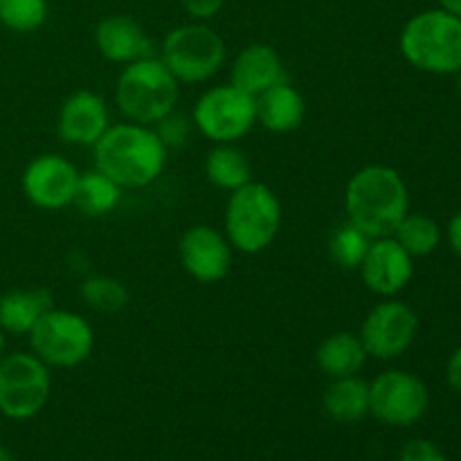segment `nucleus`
Returning a JSON list of instances; mask_svg holds the SVG:
<instances>
[{
    "label": "nucleus",
    "instance_id": "obj_10",
    "mask_svg": "<svg viewBox=\"0 0 461 461\" xmlns=\"http://www.w3.org/2000/svg\"><path fill=\"white\" fill-rule=\"evenodd\" d=\"M430 408L426 383L405 369H387L369 383V414L392 428H410Z\"/></svg>",
    "mask_w": 461,
    "mask_h": 461
},
{
    "label": "nucleus",
    "instance_id": "obj_18",
    "mask_svg": "<svg viewBox=\"0 0 461 461\" xmlns=\"http://www.w3.org/2000/svg\"><path fill=\"white\" fill-rule=\"evenodd\" d=\"M257 99V124L270 133H293L302 126L306 115V102L300 90L288 81L273 86Z\"/></svg>",
    "mask_w": 461,
    "mask_h": 461
},
{
    "label": "nucleus",
    "instance_id": "obj_31",
    "mask_svg": "<svg viewBox=\"0 0 461 461\" xmlns=\"http://www.w3.org/2000/svg\"><path fill=\"white\" fill-rule=\"evenodd\" d=\"M446 381L457 394H461V347L450 354L448 363H446Z\"/></svg>",
    "mask_w": 461,
    "mask_h": 461
},
{
    "label": "nucleus",
    "instance_id": "obj_9",
    "mask_svg": "<svg viewBox=\"0 0 461 461\" xmlns=\"http://www.w3.org/2000/svg\"><path fill=\"white\" fill-rule=\"evenodd\" d=\"M194 129L214 144H234L257 124V99L232 84L207 88L192 111Z\"/></svg>",
    "mask_w": 461,
    "mask_h": 461
},
{
    "label": "nucleus",
    "instance_id": "obj_13",
    "mask_svg": "<svg viewBox=\"0 0 461 461\" xmlns=\"http://www.w3.org/2000/svg\"><path fill=\"white\" fill-rule=\"evenodd\" d=\"M178 257L185 273L198 284L223 282L232 268V246L221 230L198 223L183 232Z\"/></svg>",
    "mask_w": 461,
    "mask_h": 461
},
{
    "label": "nucleus",
    "instance_id": "obj_21",
    "mask_svg": "<svg viewBox=\"0 0 461 461\" xmlns=\"http://www.w3.org/2000/svg\"><path fill=\"white\" fill-rule=\"evenodd\" d=\"M322 408L331 421L358 423L369 414V383L365 378H333L322 394Z\"/></svg>",
    "mask_w": 461,
    "mask_h": 461
},
{
    "label": "nucleus",
    "instance_id": "obj_7",
    "mask_svg": "<svg viewBox=\"0 0 461 461\" xmlns=\"http://www.w3.org/2000/svg\"><path fill=\"white\" fill-rule=\"evenodd\" d=\"M30 351L50 369H75L90 358L95 331L81 313L50 309L30 331Z\"/></svg>",
    "mask_w": 461,
    "mask_h": 461
},
{
    "label": "nucleus",
    "instance_id": "obj_29",
    "mask_svg": "<svg viewBox=\"0 0 461 461\" xmlns=\"http://www.w3.org/2000/svg\"><path fill=\"white\" fill-rule=\"evenodd\" d=\"M399 461H448L437 444L428 439H412L403 446Z\"/></svg>",
    "mask_w": 461,
    "mask_h": 461
},
{
    "label": "nucleus",
    "instance_id": "obj_26",
    "mask_svg": "<svg viewBox=\"0 0 461 461\" xmlns=\"http://www.w3.org/2000/svg\"><path fill=\"white\" fill-rule=\"evenodd\" d=\"M374 239L347 221L329 239V257L342 270H360Z\"/></svg>",
    "mask_w": 461,
    "mask_h": 461
},
{
    "label": "nucleus",
    "instance_id": "obj_5",
    "mask_svg": "<svg viewBox=\"0 0 461 461\" xmlns=\"http://www.w3.org/2000/svg\"><path fill=\"white\" fill-rule=\"evenodd\" d=\"M180 84L160 57L140 59L122 68L115 84L117 111L126 122L153 126L176 111Z\"/></svg>",
    "mask_w": 461,
    "mask_h": 461
},
{
    "label": "nucleus",
    "instance_id": "obj_23",
    "mask_svg": "<svg viewBox=\"0 0 461 461\" xmlns=\"http://www.w3.org/2000/svg\"><path fill=\"white\" fill-rule=\"evenodd\" d=\"M205 178L223 192H234L252 180L246 153L234 144H214L205 156Z\"/></svg>",
    "mask_w": 461,
    "mask_h": 461
},
{
    "label": "nucleus",
    "instance_id": "obj_20",
    "mask_svg": "<svg viewBox=\"0 0 461 461\" xmlns=\"http://www.w3.org/2000/svg\"><path fill=\"white\" fill-rule=\"evenodd\" d=\"M367 358L369 356L365 351L363 340L358 333L351 331L331 333L315 349V363H318L320 372L327 374L331 381L360 374Z\"/></svg>",
    "mask_w": 461,
    "mask_h": 461
},
{
    "label": "nucleus",
    "instance_id": "obj_6",
    "mask_svg": "<svg viewBox=\"0 0 461 461\" xmlns=\"http://www.w3.org/2000/svg\"><path fill=\"white\" fill-rule=\"evenodd\" d=\"M158 57L178 84H205L223 68L228 48L214 27L192 21L174 27L162 39Z\"/></svg>",
    "mask_w": 461,
    "mask_h": 461
},
{
    "label": "nucleus",
    "instance_id": "obj_28",
    "mask_svg": "<svg viewBox=\"0 0 461 461\" xmlns=\"http://www.w3.org/2000/svg\"><path fill=\"white\" fill-rule=\"evenodd\" d=\"M192 117L183 115L178 111H171L169 115H165L160 122L153 124V131L158 133L160 142L165 144L167 151H171V149H183L187 144L189 135H192Z\"/></svg>",
    "mask_w": 461,
    "mask_h": 461
},
{
    "label": "nucleus",
    "instance_id": "obj_22",
    "mask_svg": "<svg viewBox=\"0 0 461 461\" xmlns=\"http://www.w3.org/2000/svg\"><path fill=\"white\" fill-rule=\"evenodd\" d=\"M122 196H124V189L115 180L108 178L99 169H90L79 174L72 205L88 219H102L120 207Z\"/></svg>",
    "mask_w": 461,
    "mask_h": 461
},
{
    "label": "nucleus",
    "instance_id": "obj_1",
    "mask_svg": "<svg viewBox=\"0 0 461 461\" xmlns=\"http://www.w3.org/2000/svg\"><path fill=\"white\" fill-rule=\"evenodd\" d=\"M95 169L115 180L122 189H142L156 183L167 167L169 151L153 126L122 122L93 147Z\"/></svg>",
    "mask_w": 461,
    "mask_h": 461
},
{
    "label": "nucleus",
    "instance_id": "obj_3",
    "mask_svg": "<svg viewBox=\"0 0 461 461\" xmlns=\"http://www.w3.org/2000/svg\"><path fill=\"white\" fill-rule=\"evenodd\" d=\"M399 50L426 75L448 77L461 70V18L444 7L423 9L403 25Z\"/></svg>",
    "mask_w": 461,
    "mask_h": 461
},
{
    "label": "nucleus",
    "instance_id": "obj_11",
    "mask_svg": "<svg viewBox=\"0 0 461 461\" xmlns=\"http://www.w3.org/2000/svg\"><path fill=\"white\" fill-rule=\"evenodd\" d=\"M419 333V315L405 302L385 297L378 302L360 324V340L369 358H401L414 345Z\"/></svg>",
    "mask_w": 461,
    "mask_h": 461
},
{
    "label": "nucleus",
    "instance_id": "obj_2",
    "mask_svg": "<svg viewBox=\"0 0 461 461\" xmlns=\"http://www.w3.org/2000/svg\"><path fill=\"white\" fill-rule=\"evenodd\" d=\"M347 221L367 237H392L410 212V192L403 176L387 165H367L345 187Z\"/></svg>",
    "mask_w": 461,
    "mask_h": 461
},
{
    "label": "nucleus",
    "instance_id": "obj_25",
    "mask_svg": "<svg viewBox=\"0 0 461 461\" xmlns=\"http://www.w3.org/2000/svg\"><path fill=\"white\" fill-rule=\"evenodd\" d=\"M79 295L86 302V306L97 311V313H120L131 300L129 288L124 286V282L108 277V275L86 277L79 286Z\"/></svg>",
    "mask_w": 461,
    "mask_h": 461
},
{
    "label": "nucleus",
    "instance_id": "obj_33",
    "mask_svg": "<svg viewBox=\"0 0 461 461\" xmlns=\"http://www.w3.org/2000/svg\"><path fill=\"white\" fill-rule=\"evenodd\" d=\"M437 7H444L446 12L461 18V0H437Z\"/></svg>",
    "mask_w": 461,
    "mask_h": 461
},
{
    "label": "nucleus",
    "instance_id": "obj_14",
    "mask_svg": "<svg viewBox=\"0 0 461 461\" xmlns=\"http://www.w3.org/2000/svg\"><path fill=\"white\" fill-rule=\"evenodd\" d=\"M108 129L111 113L102 95L93 90H77L63 99L57 115V135L66 144L93 149Z\"/></svg>",
    "mask_w": 461,
    "mask_h": 461
},
{
    "label": "nucleus",
    "instance_id": "obj_24",
    "mask_svg": "<svg viewBox=\"0 0 461 461\" xmlns=\"http://www.w3.org/2000/svg\"><path fill=\"white\" fill-rule=\"evenodd\" d=\"M392 237L401 243V248L410 257L419 259V257L432 255L439 248L444 232H441L439 223L432 216L419 214V212H408Z\"/></svg>",
    "mask_w": 461,
    "mask_h": 461
},
{
    "label": "nucleus",
    "instance_id": "obj_12",
    "mask_svg": "<svg viewBox=\"0 0 461 461\" xmlns=\"http://www.w3.org/2000/svg\"><path fill=\"white\" fill-rule=\"evenodd\" d=\"M79 171L68 158L59 153H41L27 162L21 176L23 196L34 207L45 212H59L72 205Z\"/></svg>",
    "mask_w": 461,
    "mask_h": 461
},
{
    "label": "nucleus",
    "instance_id": "obj_15",
    "mask_svg": "<svg viewBox=\"0 0 461 461\" xmlns=\"http://www.w3.org/2000/svg\"><path fill=\"white\" fill-rule=\"evenodd\" d=\"M358 273L372 293L396 297L412 282L414 257H410L394 237L374 239Z\"/></svg>",
    "mask_w": 461,
    "mask_h": 461
},
{
    "label": "nucleus",
    "instance_id": "obj_35",
    "mask_svg": "<svg viewBox=\"0 0 461 461\" xmlns=\"http://www.w3.org/2000/svg\"><path fill=\"white\" fill-rule=\"evenodd\" d=\"M5 347H7V333H5L3 327H0V358L5 356Z\"/></svg>",
    "mask_w": 461,
    "mask_h": 461
},
{
    "label": "nucleus",
    "instance_id": "obj_27",
    "mask_svg": "<svg viewBox=\"0 0 461 461\" xmlns=\"http://www.w3.org/2000/svg\"><path fill=\"white\" fill-rule=\"evenodd\" d=\"M48 16V0H0V25L16 34H32L41 30Z\"/></svg>",
    "mask_w": 461,
    "mask_h": 461
},
{
    "label": "nucleus",
    "instance_id": "obj_19",
    "mask_svg": "<svg viewBox=\"0 0 461 461\" xmlns=\"http://www.w3.org/2000/svg\"><path fill=\"white\" fill-rule=\"evenodd\" d=\"M54 306L45 288H16L0 295V327L7 336H30L41 318Z\"/></svg>",
    "mask_w": 461,
    "mask_h": 461
},
{
    "label": "nucleus",
    "instance_id": "obj_30",
    "mask_svg": "<svg viewBox=\"0 0 461 461\" xmlns=\"http://www.w3.org/2000/svg\"><path fill=\"white\" fill-rule=\"evenodd\" d=\"M183 12L187 14L192 21L207 23L225 7V0H178Z\"/></svg>",
    "mask_w": 461,
    "mask_h": 461
},
{
    "label": "nucleus",
    "instance_id": "obj_17",
    "mask_svg": "<svg viewBox=\"0 0 461 461\" xmlns=\"http://www.w3.org/2000/svg\"><path fill=\"white\" fill-rule=\"evenodd\" d=\"M282 81H286V66L270 43L246 45L230 66V84L252 97H259Z\"/></svg>",
    "mask_w": 461,
    "mask_h": 461
},
{
    "label": "nucleus",
    "instance_id": "obj_36",
    "mask_svg": "<svg viewBox=\"0 0 461 461\" xmlns=\"http://www.w3.org/2000/svg\"><path fill=\"white\" fill-rule=\"evenodd\" d=\"M455 77H457V95H459V99H461V70Z\"/></svg>",
    "mask_w": 461,
    "mask_h": 461
},
{
    "label": "nucleus",
    "instance_id": "obj_16",
    "mask_svg": "<svg viewBox=\"0 0 461 461\" xmlns=\"http://www.w3.org/2000/svg\"><path fill=\"white\" fill-rule=\"evenodd\" d=\"M95 48L106 61L129 66L140 59L156 57V45L135 18L124 14L104 16L95 25Z\"/></svg>",
    "mask_w": 461,
    "mask_h": 461
},
{
    "label": "nucleus",
    "instance_id": "obj_4",
    "mask_svg": "<svg viewBox=\"0 0 461 461\" xmlns=\"http://www.w3.org/2000/svg\"><path fill=\"white\" fill-rule=\"evenodd\" d=\"M284 212L277 194L264 183H246L230 192L223 214V234L232 250L259 255L268 250L282 230Z\"/></svg>",
    "mask_w": 461,
    "mask_h": 461
},
{
    "label": "nucleus",
    "instance_id": "obj_34",
    "mask_svg": "<svg viewBox=\"0 0 461 461\" xmlns=\"http://www.w3.org/2000/svg\"><path fill=\"white\" fill-rule=\"evenodd\" d=\"M0 461H16L14 459V453L7 448V446L0 444Z\"/></svg>",
    "mask_w": 461,
    "mask_h": 461
},
{
    "label": "nucleus",
    "instance_id": "obj_8",
    "mask_svg": "<svg viewBox=\"0 0 461 461\" xmlns=\"http://www.w3.org/2000/svg\"><path fill=\"white\" fill-rule=\"evenodd\" d=\"M52 394V374L32 351H14L0 358V414L12 421H30L41 414Z\"/></svg>",
    "mask_w": 461,
    "mask_h": 461
},
{
    "label": "nucleus",
    "instance_id": "obj_32",
    "mask_svg": "<svg viewBox=\"0 0 461 461\" xmlns=\"http://www.w3.org/2000/svg\"><path fill=\"white\" fill-rule=\"evenodd\" d=\"M446 239H448L450 250L461 259V210L453 214V219L448 221V228H446Z\"/></svg>",
    "mask_w": 461,
    "mask_h": 461
}]
</instances>
